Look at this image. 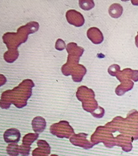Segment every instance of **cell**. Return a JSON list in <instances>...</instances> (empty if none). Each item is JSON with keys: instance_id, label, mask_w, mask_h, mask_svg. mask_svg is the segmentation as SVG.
Listing matches in <instances>:
<instances>
[{"instance_id": "52a82bcc", "label": "cell", "mask_w": 138, "mask_h": 156, "mask_svg": "<svg viewBox=\"0 0 138 156\" xmlns=\"http://www.w3.org/2000/svg\"><path fill=\"white\" fill-rule=\"evenodd\" d=\"M131 2H132V4H133V5H138V1H131Z\"/></svg>"}, {"instance_id": "8992f818", "label": "cell", "mask_w": 138, "mask_h": 156, "mask_svg": "<svg viewBox=\"0 0 138 156\" xmlns=\"http://www.w3.org/2000/svg\"><path fill=\"white\" fill-rule=\"evenodd\" d=\"M137 34V35L135 37V44L136 47L138 48V32Z\"/></svg>"}, {"instance_id": "6da1fadb", "label": "cell", "mask_w": 138, "mask_h": 156, "mask_svg": "<svg viewBox=\"0 0 138 156\" xmlns=\"http://www.w3.org/2000/svg\"><path fill=\"white\" fill-rule=\"evenodd\" d=\"M88 36L94 44H101L103 41L104 37L102 33L98 28H91L88 31Z\"/></svg>"}, {"instance_id": "7a4b0ae2", "label": "cell", "mask_w": 138, "mask_h": 156, "mask_svg": "<svg viewBox=\"0 0 138 156\" xmlns=\"http://www.w3.org/2000/svg\"><path fill=\"white\" fill-rule=\"evenodd\" d=\"M20 133L18 129H8L5 132L4 134L5 141L7 143H14L19 142L20 140Z\"/></svg>"}, {"instance_id": "277c9868", "label": "cell", "mask_w": 138, "mask_h": 156, "mask_svg": "<svg viewBox=\"0 0 138 156\" xmlns=\"http://www.w3.org/2000/svg\"><path fill=\"white\" fill-rule=\"evenodd\" d=\"M120 67L117 64H113L110 66L108 68V73L110 75L115 76L120 71Z\"/></svg>"}, {"instance_id": "5b68a950", "label": "cell", "mask_w": 138, "mask_h": 156, "mask_svg": "<svg viewBox=\"0 0 138 156\" xmlns=\"http://www.w3.org/2000/svg\"><path fill=\"white\" fill-rule=\"evenodd\" d=\"M94 6L95 5H94V1H83L82 4V8L86 10H89L92 9L94 7Z\"/></svg>"}, {"instance_id": "3957f363", "label": "cell", "mask_w": 138, "mask_h": 156, "mask_svg": "<svg viewBox=\"0 0 138 156\" xmlns=\"http://www.w3.org/2000/svg\"><path fill=\"white\" fill-rule=\"evenodd\" d=\"M123 12V7L118 3H114L111 5L109 9L110 16L114 18H117L120 17Z\"/></svg>"}]
</instances>
